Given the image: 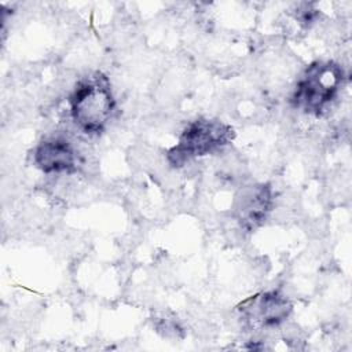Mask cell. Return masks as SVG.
Instances as JSON below:
<instances>
[{"mask_svg": "<svg viewBox=\"0 0 352 352\" xmlns=\"http://www.w3.org/2000/svg\"><path fill=\"white\" fill-rule=\"evenodd\" d=\"M69 107L70 117L81 132H103L116 111V99L107 77L98 72L81 78L69 98Z\"/></svg>", "mask_w": 352, "mask_h": 352, "instance_id": "6da1fadb", "label": "cell"}, {"mask_svg": "<svg viewBox=\"0 0 352 352\" xmlns=\"http://www.w3.org/2000/svg\"><path fill=\"white\" fill-rule=\"evenodd\" d=\"M344 84V70L333 60L312 62L298 78L290 102L309 116H323L337 99Z\"/></svg>", "mask_w": 352, "mask_h": 352, "instance_id": "7a4b0ae2", "label": "cell"}, {"mask_svg": "<svg viewBox=\"0 0 352 352\" xmlns=\"http://www.w3.org/2000/svg\"><path fill=\"white\" fill-rule=\"evenodd\" d=\"M234 139V129L217 118H197L182 131L177 143L166 151V160L172 166H183L195 158L213 154Z\"/></svg>", "mask_w": 352, "mask_h": 352, "instance_id": "3957f363", "label": "cell"}, {"mask_svg": "<svg viewBox=\"0 0 352 352\" xmlns=\"http://www.w3.org/2000/svg\"><path fill=\"white\" fill-rule=\"evenodd\" d=\"M293 311L290 300L278 290L253 294L236 305L241 324L248 330H267L280 326Z\"/></svg>", "mask_w": 352, "mask_h": 352, "instance_id": "277c9868", "label": "cell"}, {"mask_svg": "<svg viewBox=\"0 0 352 352\" xmlns=\"http://www.w3.org/2000/svg\"><path fill=\"white\" fill-rule=\"evenodd\" d=\"M272 208V187L268 183H254L238 190L232 202V214L243 231L253 232L268 220Z\"/></svg>", "mask_w": 352, "mask_h": 352, "instance_id": "5b68a950", "label": "cell"}, {"mask_svg": "<svg viewBox=\"0 0 352 352\" xmlns=\"http://www.w3.org/2000/svg\"><path fill=\"white\" fill-rule=\"evenodd\" d=\"M34 165L44 173H73L77 170V153L63 138L40 142L33 151Z\"/></svg>", "mask_w": 352, "mask_h": 352, "instance_id": "8992f818", "label": "cell"}, {"mask_svg": "<svg viewBox=\"0 0 352 352\" xmlns=\"http://www.w3.org/2000/svg\"><path fill=\"white\" fill-rule=\"evenodd\" d=\"M316 14V10L312 8L311 4H302V8H298V11H296V19H298L300 23L308 26L315 21Z\"/></svg>", "mask_w": 352, "mask_h": 352, "instance_id": "52a82bcc", "label": "cell"}]
</instances>
